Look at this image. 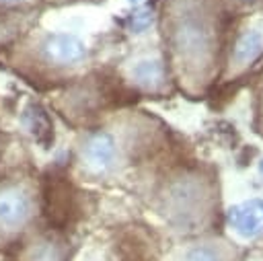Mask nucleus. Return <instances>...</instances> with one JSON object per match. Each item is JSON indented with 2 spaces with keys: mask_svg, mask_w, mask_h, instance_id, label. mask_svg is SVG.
Segmentation results:
<instances>
[{
  "mask_svg": "<svg viewBox=\"0 0 263 261\" xmlns=\"http://www.w3.org/2000/svg\"><path fill=\"white\" fill-rule=\"evenodd\" d=\"M10 261H68L66 243L51 234H41L23 245Z\"/></svg>",
  "mask_w": 263,
  "mask_h": 261,
  "instance_id": "6e6552de",
  "label": "nucleus"
},
{
  "mask_svg": "<svg viewBox=\"0 0 263 261\" xmlns=\"http://www.w3.org/2000/svg\"><path fill=\"white\" fill-rule=\"evenodd\" d=\"M230 226L245 238H255L263 234V199H247L236 203L228 212Z\"/></svg>",
  "mask_w": 263,
  "mask_h": 261,
  "instance_id": "0eeeda50",
  "label": "nucleus"
},
{
  "mask_svg": "<svg viewBox=\"0 0 263 261\" xmlns=\"http://www.w3.org/2000/svg\"><path fill=\"white\" fill-rule=\"evenodd\" d=\"M263 53V27L251 25L242 29L232 45L230 53V64H228V74H240L249 66H253Z\"/></svg>",
  "mask_w": 263,
  "mask_h": 261,
  "instance_id": "423d86ee",
  "label": "nucleus"
},
{
  "mask_svg": "<svg viewBox=\"0 0 263 261\" xmlns=\"http://www.w3.org/2000/svg\"><path fill=\"white\" fill-rule=\"evenodd\" d=\"M33 214V203L27 191L18 187L0 189V232L12 234L27 226Z\"/></svg>",
  "mask_w": 263,
  "mask_h": 261,
  "instance_id": "7ed1b4c3",
  "label": "nucleus"
},
{
  "mask_svg": "<svg viewBox=\"0 0 263 261\" xmlns=\"http://www.w3.org/2000/svg\"><path fill=\"white\" fill-rule=\"evenodd\" d=\"M259 175L263 177V158H261V162H259Z\"/></svg>",
  "mask_w": 263,
  "mask_h": 261,
  "instance_id": "f8f14e48",
  "label": "nucleus"
},
{
  "mask_svg": "<svg viewBox=\"0 0 263 261\" xmlns=\"http://www.w3.org/2000/svg\"><path fill=\"white\" fill-rule=\"evenodd\" d=\"M82 160L97 175L107 173L109 169H113V164L117 160V142H115V138L105 129H97V132L88 134L84 144H82Z\"/></svg>",
  "mask_w": 263,
  "mask_h": 261,
  "instance_id": "20e7f679",
  "label": "nucleus"
},
{
  "mask_svg": "<svg viewBox=\"0 0 263 261\" xmlns=\"http://www.w3.org/2000/svg\"><path fill=\"white\" fill-rule=\"evenodd\" d=\"M23 119H25L27 129L33 134V138H35L39 144L47 146L53 134H51V123H49V119H47L45 111H43V109H39L37 105H31V107L25 111Z\"/></svg>",
  "mask_w": 263,
  "mask_h": 261,
  "instance_id": "9d476101",
  "label": "nucleus"
},
{
  "mask_svg": "<svg viewBox=\"0 0 263 261\" xmlns=\"http://www.w3.org/2000/svg\"><path fill=\"white\" fill-rule=\"evenodd\" d=\"M150 21H152V12H150V10H138V12H134L132 18H129L134 31H142V29H146V27L150 25Z\"/></svg>",
  "mask_w": 263,
  "mask_h": 261,
  "instance_id": "9b49d317",
  "label": "nucleus"
},
{
  "mask_svg": "<svg viewBox=\"0 0 263 261\" xmlns=\"http://www.w3.org/2000/svg\"><path fill=\"white\" fill-rule=\"evenodd\" d=\"M132 2H140V0H132Z\"/></svg>",
  "mask_w": 263,
  "mask_h": 261,
  "instance_id": "4468645a",
  "label": "nucleus"
},
{
  "mask_svg": "<svg viewBox=\"0 0 263 261\" xmlns=\"http://www.w3.org/2000/svg\"><path fill=\"white\" fill-rule=\"evenodd\" d=\"M166 261H242V253L226 238L201 236L173 249Z\"/></svg>",
  "mask_w": 263,
  "mask_h": 261,
  "instance_id": "f03ea898",
  "label": "nucleus"
},
{
  "mask_svg": "<svg viewBox=\"0 0 263 261\" xmlns=\"http://www.w3.org/2000/svg\"><path fill=\"white\" fill-rule=\"evenodd\" d=\"M0 2H4V4H6V2H18V0H0Z\"/></svg>",
  "mask_w": 263,
  "mask_h": 261,
  "instance_id": "ddd939ff",
  "label": "nucleus"
},
{
  "mask_svg": "<svg viewBox=\"0 0 263 261\" xmlns=\"http://www.w3.org/2000/svg\"><path fill=\"white\" fill-rule=\"evenodd\" d=\"M41 53L49 64L74 66L86 58L84 43L70 33H49L41 43Z\"/></svg>",
  "mask_w": 263,
  "mask_h": 261,
  "instance_id": "39448f33",
  "label": "nucleus"
},
{
  "mask_svg": "<svg viewBox=\"0 0 263 261\" xmlns=\"http://www.w3.org/2000/svg\"><path fill=\"white\" fill-rule=\"evenodd\" d=\"M132 74L138 84H142L150 90H158L166 80V72H164V66L160 60H142L136 64Z\"/></svg>",
  "mask_w": 263,
  "mask_h": 261,
  "instance_id": "1a4fd4ad",
  "label": "nucleus"
},
{
  "mask_svg": "<svg viewBox=\"0 0 263 261\" xmlns=\"http://www.w3.org/2000/svg\"><path fill=\"white\" fill-rule=\"evenodd\" d=\"M162 33L177 82L203 92L216 78L222 45L220 10L214 0H166Z\"/></svg>",
  "mask_w": 263,
  "mask_h": 261,
  "instance_id": "f257e3e1",
  "label": "nucleus"
}]
</instances>
